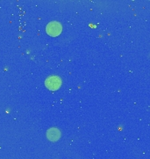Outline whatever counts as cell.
Masks as SVG:
<instances>
[{"label": "cell", "instance_id": "6da1fadb", "mask_svg": "<svg viewBox=\"0 0 150 159\" xmlns=\"http://www.w3.org/2000/svg\"><path fill=\"white\" fill-rule=\"evenodd\" d=\"M47 32L51 36H57L61 34V25L57 21H52L47 26Z\"/></svg>", "mask_w": 150, "mask_h": 159}, {"label": "cell", "instance_id": "7a4b0ae2", "mask_svg": "<svg viewBox=\"0 0 150 159\" xmlns=\"http://www.w3.org/2000/svg\"><path fill=\"white\" fill-rule=\"evenodd\" d=\"M45 84H46V87L48 89H52V90H56V89H58L60 88L61 84V80L57 76H51V77L46 80Z\"/></svg>", "mask_w": 150, "mask_h": 159}, {"label": "cell", "instance_id": "3957f363", "mask_svg": "<svg viewBox=\"0 0 150 159\" xmlns=\"http://www.w3.org/2000/svg\"><path fill=\"white\" fill-rule=\"evenodd\" d=\"M47 136L48 138V140L52 142H56L57 140H59V138L61 136V133L60 131L56 128H51L48 131L47 133Z\"/></svg>", "mask_w": 150, "mask_h": 159}]
</instances>
